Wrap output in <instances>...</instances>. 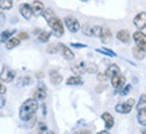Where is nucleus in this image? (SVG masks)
Listing matches in <instances>:
<instances>
[{
    "instance_id": "1",
    "label": "nucleus",
    "mask_w": 146,
    "mask_h": 134,
    "mask_svg": "<svg viewBox=\"0 0 146 134\" xmlns=\"http://www.w3.org/2000/svg\"><path fill=\"white\" fill-rule=\"evenodd\" d=\"M43 18L46 19V23L49 25V27L52 29L53 34L56 37H62L64 35V26H62V22H61V19L60 18H57V16L54 15V12H53V10H50V8H45V11H43Z\"/></svg>"
},
{
    "instance_id": "2",
    "label": "nucleus",
    "mask_w": 146,
    "mask_h": 134,
    "mask_svg": "<svg viewBox=\"0 0 146 134\" xmlns=\"http://www.w3.org/2000/svg\"><path fill=\"white\" fill-rule=\"evenodd\" d=\"M38 110V100L36 99H27L26 102H23L19 110V118L22 121L27 122L29 119L35 117V113Z\"/></svg>"
},
{
    "instance_id": "3",
    "label": "nucleus",
    "mask_w": 146,
    "mask_h": 134,
    "mask_svg": "<svg viewBox=\"0 0 146 134\" xmlns=\"http://www.w3.org/2000/svg\"><path fill=\"white\" fill-rule=\"evenodd\" d=\"M134 104H135V100H134V99H129L125 103L116 104V106H115V111L119 114H129L131 110H133Z\"/></svg>"
},
{
    "instance_id": "4",
    "label": "nucleus",
    "mask_w": 146,
    "mask_h": 134,
    "mask_svg": "<svg viewBox=\"0 0 146 134\" xmlns=\"http://www.w3.org/2000/svg\"><path fill=\"white\" fill-rule=\"evenodd\" d=\"M15 79V71L11 69L10 67H3L1 68V72H0V80L3 83H11Z\"/></svg>"
},
{
    "instance_id": "5",
    "label": "nucleus",
    "mask_w": 146,
    "mask_h": 134,
    "mask_svg": "<svg viewBox=\"0 0 146 134\" xmlns=\"http://www.w3.org/2000/svg\"><path fill=\"white\" fill-rule=\"evenodd\" d=\"M133 38H134V42H135V46L139 47L141 50L146 53V35L142 33V31H135L133 34Z\"/></svg>"
},
{
    "instance_id": "6",
    "label": "nucleus",
    "mask_w": 146,
    "mask_h": 134,
    "mask_svg": "<svg viewBox=\"0 0 146 134\" xmlns=\"http://www.w3.org/2000/svg\"><path fill=\"white\" fill-rule=\"evenodd\" d=\"M65 25H66L68 30L70 31L72 34H74V33H77V31L80 30V23H78V21L76 18H73V16H66V18H65Z\"/></svg>"
},
{
    "instance_id": "7",
    "label": "nucleus",
    "mask_w": 146,
    "mask_h": 134,
    "mask_svg": "<svg viewBox=\"0 0 146 134\" xmlns=\"http://www.w3.org/2000/svg\"><path fill=\"white\" fill-rule=\"evenodd\" d=\"M19 12H21V15L27 19V21H30L34 14H33V8H31V4H29V3H22L19 5Z\"/></svg>"
},
{
    "instance_id": "8",
    "label": "nucleus",
    "mask_w": 146,
    "mask_h": 134,
    "mask_svg": "<svg viewBox=\"0 0 146 134\" xmlns=\"http://www.w3.org/2000/svg\"><path fill=\"white\" fill-rule=\"evenodd\" d=\"M111 84H112V87L115 89H122V88L126 85V77L123 75H115L111 77Z\"/></svg>"
},
{
    "instance_id": "9",
    "label": "nucleus",
    "mask_w": 146,
    "mask_h": 134,
    "mask_svg": "<svg viewBox=\"0 0 146 134\" xmlns=\"http://www.w3.org/2000/svg\"><path fill=\"white\" fill-rule=\"evenodd\" d=\"M134 26L138 29V30H143L146 27V12H139L134 16Z\"/></svg>"
},
{
    "instance_id": "10",
    "label": "nucleus",
    "mask_w": 146,
    "mask_h": 134,
    "mask_svg": "<svg viewBox=\"0 0 146 134\" xmlns=\"http://www.w3.org/2000/svg\"><path fill=\"white\" fill-rule=\"evenodd\" d=\"M47 96V91H46V87L43 84H39L36 89L34 91V99L36 100H45Z\"/></svg>"
},
{
    "instance_id": "11",
    "label": "nucleus",
    "mask_w": 146,
    "mask_h": 134,
    "mask_svg": "<svg viewBox=\"0 0 146 134\" xmlns=\"http://www.w3.org/2000/svg\"><path fill=\"white\" fill-rule=\"evenodd\" d=\"M60 53L62 54V57L65 58V60H69V61L74 60V53L72 52V49L68 47L66 45H64V43L60 45Z\"/></svg>"
},
{
    "instance_id": "12",
    "label": "nucleus",
    "mask_w": 146,
    "mask_h": 134,
    "mask_svg": "<svg viewBox=\"0 0 146 134\" xmlns=\"http://www.w3.org/2000/svg\"><path fill=\"white\" fill-rule=\"evenodd\" d=\"M31 8H33V14L35 16H39L43 14V11H45V5H43V3L42 1H39V0H34L31 4Z\"/></svg>"
},
{
    "instance_id": "13",
    "label": "nucleus",
    "mask_w": 146,
    "mask_h": 134,
    "mask_svg": "<svg viewBox=\"0 0 146 134\" xmlns=\"http://www.w3.org/2000/svg\"><path fill=\"white\" fill-rule=\"evenodd\" d=\"M49 79H50V81H52V84H60V83L62 81V75L58 72V71H56V69H53V71H50L49 72Z\"/></svg>"
},
{
    "instance_id": "14",
    "label": "nucleus",
    "mask_w": 146,
    "mask_h": 134,
    "mask_svg": "<svg viewBox=\"0 0 146 134\" xmlns=\"http://www.w3.org/2000/svg\"><path fill=\"white\" fill-rule=\"evenodd\" d=\"M99 38L102 39L103 43H108V42L111 41V38H112V33H111V30H110L108 27H103Z\"/></svg>"
},
{
    "instance_id": "15",
    "label": "nucleus",
    "mask_w": 146,
    "mask_h": 134,
    "mask_svg": "<svg viewBox=\"0 0 146 134\" xmlns=\"http://www.w3.org/2000/svg\"><path fill=\"white\" fill-rule=\"evenodd\" d=\"M106 76L108 79H111L112 76H115V75H119L120 73V69L118 65H115V64H111L108 68H107V71H106Z\"/></svg>"
},
{
    "instance_id": "16",
    "label": "nucleus",
    "mask_w": 146,
    "mask_h": 134,
    "mask_svg": "<svg viewBox=\"0 0 146 134\" xmlns=\"http://www.w3.org/2000/svg\"><path fill=\"white\" fill-rule=\"evenodd\" d=\"M102 118H103V121L106 122V129L110 130L114 126V118H112V115L110 113H103L102 114Z\"/></svg>"
},
{
    "instance_id": "17",
    "label": "nucleus",
    "mask_w": 146,
    "mask_h": 134,
    "mask_svg": "<svg viewBox=\"0 0 146 134\" xmlns=\"http://www.w3.org/2000/svg\"><path fill=\"white\" fill-rule=\"evenodd\" d=\"M116 38H118L120 42L127 43V42L130 41V34H129V31L127 30H119L118 33H116Z\"/></svg>"
},
{
    "instance_id": "18",
    "label": "nucleus",
    "mask_w": 146,
    "mask_h": 134,
    "mask_svg": "<svg viewBox=\"0 0 146 134\" xmlns=\"http://www.w3.org/2000/svg\"><path fill=\"white\" fill-rule=\"evenodd\" d=\"M19 43H21V39H19L18 37H11L10 39L5 42V47H7L8 50H11V49H14V47L19 46Z\"/></svg>"
},
{
    "instance_id": "19",
    "label": "nucleus",
    "mask_w": 146,
    "mask_h": 134,
    "mask_svg": "<svg viewBox=\"0 0 146 134\" xmlns=\"http://www.w3.org/2000/svg\"><path fill=\"white\" fill-rule=\"evenodd\" d=\"M36 38H38V41L39 42H49L50 39V33L49 31H45V30H41L38 34H36Z\"/></svg>"
},
{
    "instance_id": "20",
    "label": "nucleus",
    "mask_w": 146,
    "mask_h": 134,
    "mask_svg": "<svg viewBox=\"0 0 146 134\" xmlns=\"http://www.w3.org/2000/svg\"><path fill=\"white\" fill-rule=\"evenodd\" d=\"M15 31L16 30H12V29H11V30H4L1 33V35H0V42H7L11 37L15 34Z\"/></svg>"
},
{
    "instance_id": "21",
    "label": "nucleus",
    "mask_w": 146,
    "mask_h": 134,
    "mask_svg": "<svg viewBox=\"0 0 146 134\" xmlns=\"http://www.w3.org/2000/svg\"><path fill=\"white\" fill-rule=\"evenodd\" d=\"M138 122L142 126H146V107H142L138 110Z\"/></svg>"
},
{
    "instance_id": "22",
    "label": "nucleus",
    "mask_w": 146,
    "mask_h": 134,
    "mask_svg": "<svg viewBox=\"0 0 146 134\" xmlns=\"http://www.w3.org/2000/svg\"><path fill=\"white\" fill-rule=\"evenodd\" d=\"M66 84L68 85H80V84H83V79L80 77V76H70V77L66 80Z\"/></svg>"
},
{
    "instance_id": "23",
    "label": "nucleus",
    "mask_w": 146,
    "mask_h": 134,
    "mask_svg": "<svg viewBox=\"0 0 146 134\" xmlns=\"http://www.w3.org/2000/svg\"><path fill=\"white\" fill-rule=\"evenodd\" d=\"M0 8L3 11H8L12 8V0H0Z\"/></svg>"
},
{
    "instance_id": "24",
    "label": "nucleus",
    "mask_w": 146,
    "mask_h": 134,
    "mask_svg": "<svg viewBox=\"0 0 146 134\" xmlns=\"http://www.w3.org/2000/svg\"><path fill=\"white\" fill-rule=\"evenodd\" d=\"M133 56L135 57L137 60H143V57H145V52L143 50H141L139 47H134L133 49Z\"/></svg>"
},
{
    "instance_id": "25",
    "label": "nucleus",
    "mask_w": 146,
    "mask_h": 134,
    "mask_svg": "<svg viewBox=\"0 0 146 134\" xmlns=\"http://www.w3.org/2000/svg\"><path fill=\"white\" fill-rule=\"evenodd\" d=\"M36 131L38 134H50L49 133V129H47L46 123H43V122H39L38 126H36Z\"/></svg>"
},
{
    "instance_id": "26",
    "label": "nucleus",
    "mask_w": 146,
    "mask_h": 134,
    "mask_svg": "<svg viewBox=\"0 0 146 134\" xmlns=\"http://www.w3.org/2000/svg\"><path fill=\"white\" fill-rule=\"evenodd\" d=\"M72 71L74 73H77V75L85 72V64H84V62H80L78 65H73V67H72Z\"/></svg>"
},
{
    "instance_id": "27",
    "label": "nucleus",
    "mask_w": 146,
    "mask_h": 134,
    "mask_svg": "<svg viewBox=\"0 0 146 134\" xmlns=\"http://www.w3.org/2000/svg\"><path fill=\"white\" fill-rule=\"evenodd\" d=\"M96 52L102 53V54H106V56H108V57H115V56H116V54H115L112 50H110V49H106V47H103V49H96Z\"/></svg>"
},
{
    "instance_id": "28",
    "label": "nucleus",
    "mask_w": 146,
    "mask_h": 134,
    "mask_svg": "<svg viewBox=\"0 0 146 134\" xmlns=\"http://www.w3.org/2000/svg\"><path fill=\"white\" fill-rule=\"evenodd\" d=\"M60 52V45L58 43H53V45H49L47 47V53H50V54H54V53Z\"/></svg>"
},
{
    "instance_id": "29",
    "label": "nucleus",
    "mask_w": 146,
    "mask_h": 134,
    "mask_svg": "<svg viewBox=\"0 0 146 134\" xmlns=\"http://www.w3.org/2000/svg\"><path fill=\"white\" fill-rule=\"evenodd\" d=\"M142 107H146V93L141 95V99H139L138 106H137V108H138V110H139V108H142Z\"/></svg>"
},
{
    "instance_id": "30",
    "label": "nucleus",
    "mask_w": 146,
    "mask_h": 134,
    "mask_svg": "<svg viewBox=\"0 0 146 134\" xmlns=\"http://www.w3.org/2000/svg\"><path fill=\"white\" fill-rule=\"evenodd\" d=\"M83 33L85 34V35L92 37V27L89 26V25H84L83 26Z\"/></svg>"
},
{
    "instance_id": "31",
    "label": "nucleus",
    "mask_w": 146,
    "mask_h": 134,
    "mask_svg": "<svg viewBox=\"0 0 146 134\" xmlns=\"http://www.w3.org/2000/svg\"><path fill=\"white\" fill-rule=\"evenodd\" d=\"M102 29H103V27H100V26H94L92 27V37H100Z\"/></svg>"
},
{
    "instance_id": "32",
    "label": "nucleus",
    "mask_w": 146,
    "mask_h": 134,
    "mask_svg": "<svg viewBox=\"0 0 146 134\" xmlns=\"http://www.w3.org/2000/svg\"><path fill=\"white\" fill-rule=\"evenodd\" d=\"M96 71H98V67L94 65V64H91V65H88V67L85 68V72L87 73H92V72H96Z\"/></svg>"
},
{
    "instance_id": "33",
    "label": "nucleus",
    "mask_w": 146,
    "mask_h": 134,
    "mask_svg": "<svg viewBox=\"0 0 146 134\" xmlns=\"http://www.w3.org/2000/svg\"><path fill=\"white\" fill-rule=\"evenodd\" d=\"M130 89H131V85H130V84H127V85H125V87L122 88V91H120V95H127Z\"/></svg>"
},
{
    "instance_id": "34",
    "label": "nucleus",
    "mask_w": 146,
    "mask_h": 134,
    "mask_svg": "<svg viewBox=\"0 0 146 134\" xmlns=\"http://www.w3.org/2000/svg\"><path fill=\"white\" fill-rule=\"evenodd\" d=\"M107 76H106V73H99V75H98V80H99V81H106V80H107Z\"/></svg>"
},
{
    "instance_id": "35",
    "label": "nucleus",
    "mask_w": 146,
    "mask_h": 134,
    "mask_svg": "<svg viewBox=\"0 0 146 134\" xmlns=\"http://www.w3.org/2000/svg\"><path fill=\"white\" fill-rule=\"evenodd\" d=\"M18 38H19V39H29V34H27V33H19V35H18Z\"/></svg>"
},
{
    "instance_id": "36",
    "label": "nucleus",
    "mask_w": 146,
    "mask_h": 134,
    "mask_svg": "<svg viewBox=\"0 0 146 134\" xmlns=\"http://www.w3.org/2000/svg\"><path fill=\"white\" fill-rule=\"evenodd\" d=\"M5 92H7V88H5V85L3 84V83L0 81V93H1V95H4Z\"/></svg>"
},
{
    "instance_id": "37",
    "label": "nucleus",
    "mask_w": 146,
    "mask_h": 134,
    "mask_svg": "<svg viewBox=\"0 0 146 134\" xmlns=\"http://www.w3.org/2000/svg\"><path fill=\"white\" fill-rule=\"evenodd\" d=\"M30 83V77H23L21 80V85H27Z\"/></svg>"
},
{
    "instance_id": "38",
    "label": "nucleus",
    "mask_w": 146,
    "mask_h": 134,
    "mask_svg": "<svg viewBox=\"0 0 146 134\" xmlns=\"http://www.w3.org/2000/svg\"><path fill=\"white\" fill-rule=\"evenodd\" d=\"M5 23V15L3 12H0V26H3Z\"/></svg>"
},
{
    "instance_id": "39",
    "label": "nucleus",
    "mask_w": 146,
    "mask_h": 134,
    "mask_svg": "<svg viewBox=\"0 0 146 134\" xmlns=\"http://www.w3.org/2000/svg\"><path fill=\"white\" fill-rule=\"evenodd\" d=\"M72 47H85L84 43H72Z\"/></svg>"
},
{
    "instance_id": "40",
    "label": "nucleus",
    "mask_w": 146,
    "mask_h": 134,
    "mask_svg": "<svg viewBox=\"0 0 146 134\" xmlns=\"http://www.w3.org/2000/svg\"><path fill=\"white\" fill-rule=\"evenodd\" d=\"M73 134H91L89 131H87V130H80V131H76V133Z\"/></svg>"
},
{
    "instance_id": "41",
    "label": "nucleus",
    "mask_w": 146,
    "mask_h": 134,
    "mask_svg": "<svg viewBox=\"0 0 146 134\" xmlns=\"http://www.w3.org/2000/svg\"><path fill=\"white\" fill-rule=\"evenodd\" d=\"M98 134H110L108 131H107V130H103V131H99V133Z\"/></svg>"
},
{
    "instance_id": "42",
    "label": "nucleus",
    "mask_w": 146,
    "mask_h": 134,
    "mask_svg": "<svg viewBox=\"0 0 146 134\" xmlns=\"http://www.w3.org/2000/svg\"><path fill=\"white\" fill-rule=\"evenodd\" d=\"M142 134H146V130H143V131H142Z\"/></svg>"
},
{
    "instance_id": "43",
    "label": "nucleus",
    "mask_w": 146,
    "mask_h": 134,
    "mask_svg": "<svg viewBox=\"0 0 146 134\" xmlns=\"http://www.w3.org/2000/svg\"><path fill=\"white\" fill-rule=\"evenodd\" d=\"M81 1H88V0H81Z\"/></svg>"
}]
</instances>
